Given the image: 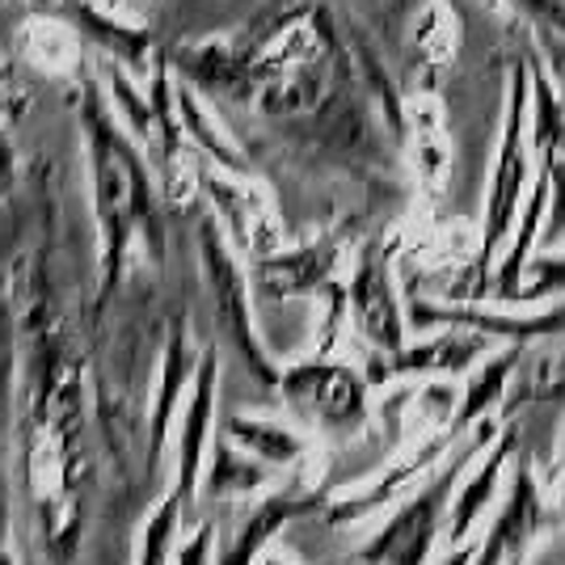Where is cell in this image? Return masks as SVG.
I'll return each mask as SVG.
<instances>
[{
  "label": "cell",
  "mask_w": 565,
  "mask_h": 565,
  "mask_svg": "<svg viewBox=\"0 0 565 565\" xmlns=\"http://www.w3.org/2000/svg\"><path fill=\"white\" fill-rule=\"evenodd\" d=\"M498 430H502L498 418H481V423L472 426L469 439H465V448H456V456L439 469V477H435L423 494L414 498V502L384 527V536L367 548V562H384V565H423L426 562V548H430V541H435L439 515H444V507H448V498H451V490H456V481H460V472L469 469L472 456L486 448V444H494Z\"/></svg>",
  "instance_id": "1"
},
{
  "label": "cell",
  "mask_w": 565,
  "mask_h": 565,
  "mask_svg": "<svg viewBox=\"0 0 565 565\" xmlns=\"http://www.w3.org/2000/svg\"><path fill=\"white\" fill-rule=\"evenodd\" d=\"M527 60H519L511 68V110H507V136H502V157L494 166V182H490V203H486V233H481V282L486 266L494 258V249L507 241L511 224H515L519 199H523V182H527V148H523V115H527Z\"/></svg>",
  "instance_id": "2"
},
{
  "label": "cell",
  "mask_w": 565,
  "mask_h": 565,
  "mask_svg": "<svg viewBox=\"0 0 565 565\" xmlns=\"http://www.w3.org/2000/svg\"><path fill=\"white\" fill-rule=\"evenodd\" d=\"M565 523V515H548L541 502V481L532 472L527 451H515V472H511V494L494 527L486 532V541L477 548L472 565H527V548L544 527Z\"/></svg>",
  "instance_id": "3"
},
{
  "label": "cell",
  "mask_w": 565,
  "mask_h": 565,
  "mask_svg": "<svg viewBox=\"0 0 565 565\" xmlns=\"http://www.w3.org/2000/svg\"><path fill=\"white\" fill-rule=\"evenodd\" d=\"M409 326H456V330H472L486 333V338H502V342H515V347H527V342H541V338H557L565 333V305L548 308L541 317H515V312H490V308H435V305H414L409 308Z\"/></svg>",
  "instance_id": "4"
},
{
  "label": "cell",
  "mask_w": 565,
  "mask_h": 565,
  "mask_svg": "<svg viewBox=\"0 0 565 565\" xmlns=\"http://www.w3.org/2000/svg\"><path fill=\"white\" fill-rule=\"evenodd\" d=\"M515 451H519V423L507 418V430L498 435V448L486 456V465H481V469L472 472L469 486H460V498H456V507H451V532H448L451 544H460V536H469L472 523H477L481 511L490 507L498 481H502V469L515 460Z\"/></svg>",
  "instance_id": "5"
},
{
  "label": "cell",
  "mask_w": 565,
  "mask_h": 565,
  "mask_svg": "<svg viewBox=\"0 0 565 565\" xmlns=\"http://www.w3.org/2000/svg\"><path fill=\"white\" fill-rule=\"evenodd\" d=\"M490 351V338L486 333H439L435 342H423V347H409L401 351L388 372L393 376H409V372H448V376H460L469 372L481 354Z\"/></svg>",
  "instance_id": "6"
},
{
  "label": "cell",
  "mask_w": 565,
  "mask_h": 565,
  "mask_svg": "<svg viewBox=\"0 0 565 565\" xmlns=\"http://www.w3.org/2000/svg\"><path fill=\"white\" fill-rule=\"evenodd\" d=\"M544 215H548V173L541 169V178H536V186H532V199H527V212H523V220H519V233H515V241H511V254H507V262L498 266L494 287L486 291L490 300H498V305H511V296H515L519 282H523V275H527L532 249H536V241H541Z\"/></svg>",
  "instance_id": "7"
},
{
  "label": "cell",
  "mask_w": 565,
  "mask_h": 565,
  "mask_svg": "<svg viewBox=\"0 0 565 565\" xmlns=\"http://www.w3.org/2000/svg\"><path fill=\"white\" fill-rule=\"evenodd\" d=\"M359 317H363V330L376 338L384 351H397L401 347V321H397V308H393V287H388V275L384 266L372 262L359 270Z\"/></svg>",
  "instance_id": "8"
},
{
  "label": "cell",
  "mask_w": 565,
  "mask_h": 565,
  "mask_svg": "<svg viewBox=\"0 0 565 565\" xmlns=\"http://www.w3.org/2000/svg\"><path fill=\"white\" fill-rule=\"evenodd\" d=\"M532 72V148H541V157L557 152L565 157V110L562 102L553 97L548 81H544L536 64H527Z\"/></svg>",
  "instance_id": "9"
},
{
  "label": "cell",
  "mask_w": 565,
  "mask_h": 565,
  "mask_svg": "<svg viewBox=\"0 0 565 565\" xmlns=\"http://www.w3.org/2000/svg\"><path fill=\"white\" fill-rule=\"evenodd\" d=\"M527 287H519L511 305H541V300H557L565 296V254L562 258H532L527 262Z\"/></svg>",
  "instance_id": "10"
},
{
  "label": "cell",
  "mask_w": 565,
  "mask_h": 565,
  "mask_svg": "<svg viewBox=\"0 0 565 565\" xmlns=\"http://www.w3.org/2000/svg\"><path fill=\"white\" fill-rule=\"evenodd\" d=\"M544 173H548V224H544V245H553L565 233V157L548 152L544 157Z\"/></svg>",
  "instance_id": "11"
},
{
  "label": "cell",
  "mask_w": 565,
  "mask_h": 565,
  "mask_svg": "<svg viewBox=\"0 0 565 565\" xmlns=\"http://www.w3.org/2000/svg\"><path fill=\"white\" fill-rule=\"evenodd\" d=\"M523 9H532L536 18H544V22H553V25H562L565 30V4L562 0H519Z\"/></svg>",
  "instance_id": "12"
},
{
  "label": "cell",
  "mask_w": 565,
  "mask_h": 565,
  "mask_svg": "<svg viewBox=\"0 0 565 565\" xmlns=\"http://www.w3.org/2000/svg\"><path fill=\"white\" fill-rule=\"evenodd\" d=\"M477 548H481V544H451V553L444 565H472L477 562Z\"/></svg>",
  "instance_id": "13"
}]
</instances>
